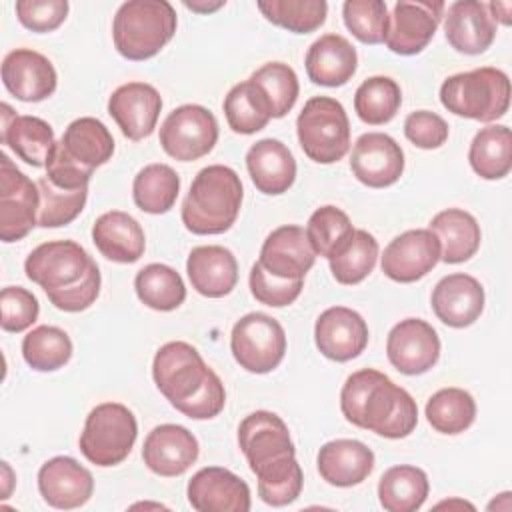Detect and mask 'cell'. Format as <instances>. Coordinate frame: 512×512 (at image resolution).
Here are the masks:
<instances>
[{"label":"cell","mask_w":512,"mask_h":512,"mask_svg":"<svg viewBox=\"0 0 512 512\" xmlns=\"http://www.w3.org/2000/svg\"><path fill=\"white\" fill-rule=\"evenodd\" d=\"M316 466L324 482L350 488L364 482L374 470V452L360 440L338 438L322 444Z\"/></svg>","instance_id":"obj_26"},{"label":"cell","mask_w":512,"mask_h":512,"mask_svg":"<svg viewBox=\"0 0 512 512\" xmlns=\"http://www.w3.org/2000/svg\"><path fill=\"white\" fill-rule=\"evenodd\" d=\"M402 104V92L390 76L366 78L354 94V110L358 118L370 126L390 122Z\"/></svg>","instance_id":"obj_41"},{"label":"cell","mask_w":512,"mask_h":512,"mask_svg":"<svg viewBox=\"0 0 512 512\" xmlns=\"http://www.w3.org/2000/svg\"><path fill=\"white\" fill-rule=\"evenodd\" d=\"M176 24V10L166 0H128L112 20L114 46L128 60H148L172 40Z\"/></svg>","instance_id":"obj_4"},{"label":"cell","mask_w":512,"mask_h":512,"mask_svg":"<svg viewBox=\"0 0 512 512\" xmlns=\"http://www.w3.org/2000/svg\"><path fill=\"white\" fill-rule=\"evenodd\" d=\"M218 142V120L200 104H184L174 108L160 126L162 150L180 162H194Z\"/></svg>","instance_id":"obj_10"},{"label":"cell","mask_w":512,"mask_h":512,"mask_svg":"<svg viewBox=\"0 0 512 512\" xmlns=\"http://www.w3.org/2000/svg\"><path fill=\"white\" fill-rule=\"evenodd\" d=\"M2 82L14 98L42 102L54 94L58 76L44 54L32 48H16L2 60Z\"/></svg>","instance_id":"obj_22"},{"label":"cell","mask_w":512,"mask_h":512,"mask_svg":"<svg viewBox=\"0 0 512 512\" xmlns=\"http://www.w3.org/2000/svg\"><path fill=\"white\" fill-rule=\"evenodd\" d=\"M192 288L206 298L228 296L238 282V262L234 254L218 244L196 246L186 260Z\"/></svg>","instance_id":"obj_27"},{"label":"cell","mask_w":512,"mask_h":512,"mask_svg":"<svg viewBox=\"0 0 512 512\" xmlns=\"http://www.w3.org/2000/svg\"><path fill=\"white\" fill-rule=\"evenodd\" d=\"M98 270L94 258L74 240H50L36 246L26 262L28 280L38 284L46 296L66 292Z\"/></svg>","instance_id":"obj_8"},{"label":"cell","mask_w":512,"mask_h":512,"mask_svg":"<svg viewBox=\"0 0 512 512\" xmlns=\"http://www.w3.org/2000/svg\"><path fill=\"white\" fill-rule=\"evenodd\" d=\"M440 506H462V508H470V510H474V506L472 504H468V502H462V500H446V502H440L436 508H440Z\"/></svg>","instance_id":"obj_58"},{"label":"cell","mask_w":512,"mask_h":512,"mask_svg":"<svg viewBox=\"0 0 512 512\" xmlns=\"http://www.w3.org/2000/svg\"><path fill=\"white\" fill-rule=\"evenodd\" d=\"M404 136L422 150H434L448 140V124L436 112L416 110L404 120Z\"/></svg>","instance_id":"obj_52"},{"label":"cell","mask_w":512,"mask_h":512,"mask_svg":"<svg viewBox=\"0 0 512 512\" xmlns=\"http://www.w3.org/2000/svg\"><path fill=\"white\" fill-rule=\"evenodd\" d=\"M222 106L226 122L236 134H254L272 118L266 96L250 78L234 84L228 90Z\"/></svg>","instance_id":"obj_39"},{"label":"cell","mask_w":512,"mask_h":512,"mask_svg":"<svg viewBox=\"0 0 512 512\" xmlns=\"http://www.w3.org/2000/svg\"><path fill=\"white\" fill-rule=\"evenodd\" d=\"M386 356L406 376L424 374L440 358L438 332L422 318H404L388 332Z\"/></svg>","instance_id":"obj_13"},{"label":"cell","mask_w":512,"mask_h":512,"mask_svg":"<svg viewBox=\"0 0 512 512\" xmlns=\"http://www.w3.org/2000/svg\"><path fill=\"white\" fill-rule=\"evenodd\" d=\"M100 284H102V278H100V270H96L88 280H84L82 284L66 290V292H60V294H50L48 300L54 308L58 310H64V312H82L86 308H90L98 294H100Z\"/></svg>","instance_id":"obj_54"},{"label":"cell","mask_w":512,"mask_h":512,"mask_svg":"<svg viewBox=\"0 0 512 512\" xmlns=\"http://www.w3.org/2000/svg\"><path fill=\"white\" fill-rule=\"evenodd\" d=\"M354 226L344 210L326 204L312 212L306 224V236L316 254L332 258L352 236Z\"/></svg>","instance_id":"obj_45"},{"label":"cell","mask_w":512,"mask_h":512,"mask_svg":"<svg viewBox=\"0 0 512 512\" xmlns=\"http://www.w3.org/2000/svg\"><path fill=\"white\" fill-rule=\"evenodd\" d=\"M0 138L20 160L34 168L46 166L56 140L52 126L38 116H18L8 104H2Z\"/></svg>","instance_id":"obj_28"},{"label":"cell","mask_w":512,"mask_h":512,"mask_svg":"<svg viewBox=\"0 0 512 512\" xmlns=\"http://www.w3.org/2000/svg\"><path fill=\"white\" fill-rule=\"evenodd\" d=\"M346 28L362 44H382L388 32V6L384 0H346L342 6Z\"/></svg>","instance_id":"obj_48"},{"label":"cell","mask_w":512,"mask_h":512,"mask_svg":"<svg viewBox=\"0 0 512 512\" xmlns=\"http://www.w3.org/2000/svg\"><path fill=\"white\" fill-rule=\"evenodd\" d=\"M440 102L456 116L494 122L502 118L510 106L508 74L492 66L452 74L440 86Z\"/></svg>","instance_id":"obj_5"},{"label":"cell","mask_w":512,"mask_h":512,"mask_svg":"<svg viewBox=\"0 0 512 512\" xmlns=\"http://www.w3.org/2000/svg\"><path fill=\"white\" fill-rule=\"evenodd\" d=\"M138 436L132 410L120 402H102L90 410L80 434V452L100 468L116 466L128 458Z\"/></svg>","instance_id":"obj_7"},{"label":"cell","mask_w":512,"mask_h":512,"mask_svg":"<svg viewBox=\"0 0 512 512\" xmlns=\"http://www.w3.org/2000/svg\"><path fill=\"white\" fill-rule=\"evenodd\" d=\"M180 176L168 164L156 162L144 166L132 182V196L136 206L146 214L168 212L178 198Z\"/></svg>","instance_id":"obj_37"},{"label":"cell","mask_w":512,"mask_h":512,"mask_svg":"<svg viewBox=\"0 0 512 512\" xmlns=\"http://www.w3.org/2000/svg\"><path fill=\"white\" fill-rule=\"evenodd\" d=\"M314 342L328 360L348 362L368 346V324L352 308L330 306L316 318Z\"/></svg>","instance_id":"obj_16"},{"label":"cell","mask_w":512,"mask_h":512,"mask_svg":"<svg viewBox=\"0 0 512 512\" xmlns=\"http://www.w3.org/2000/svg\"><path fill=\"white\" fill-rule=\"evenodd\" d=\"M134 290L140 302L158 312L176 310L186 300V286L182 276L160 262H152L138 270Z\"/></svg>","instance_id":"obj_38"},{"label":"cell","mask_w":512,"mask_h":512,"mask_svg":"<svg viewBox=\"0 0 512 512\" xmlns=\"http://www.w3.org/2000/svg\"><path fill=\"white\" fill-rule=\"evenodd\" d=\"M250 80L266 96L272 118H284L294 108L300 84L292 66L284 62H266L256 72H252Z\"/></svg>","instance_id":"obj_46"},{"label":"cell","mask_w":512,"mask_h":512,"mask_svg":"<svg viewBox=\"0 0 512 512\" xmlns=\"http://www.w3.org/2000/svg\"><path fill=\"white\" fill-rule=\"evenodd\" d=\"M306 74L318 86H344L358 68L356 48L340 34H324L306 52Z\"/></svg>","instance_id":"obj_31"},{"label":"cell","mask_w":512,"mask_h":512,"mask_svg":"<svg viewBox=\"0 0 512 512\" xmlns=\"http://www.w3.org/2000/svg\"><path fill=\"white\" fill-rule=\"evenodd\" d=\"M428 230L436 234L440 242V260L446 264L466 262L480 248V224L462 208H446L438 212L430 220Z\"/></svg>","instance_id":"obj_32"},{"label":"cell","mask_w":512,"mask_h":512,"mask_svg":"<svg viewBox=\"0 0 512 512\" xmlns=\"http://www.w3.org/2000/svg\"><path fill=\"white\" fill-rule=\"evenodd\" d=\"M252 472L258 480V496L268 506H288L302 492L304 474L296 460V454L268 460Z\"/></svg>","instance_id":"obj_36"},{"label":"cell","mask_w":512,"mask_h":512,"mask_svg":"<svg viewBox=\"0 0 512 512\" xmlns=\"http://www.w3.org/2000/svg\"><path fill=\"white\" fill-rule=\"evenodd\" d=\"M256 6L268 22L294 34L318 30L328 14L324 0H260Z\"/></svg>","instance_id":"obj_44"},{"label":"cell","mask_w":512,"mask_h":512,"mask_svg":"<svg viewBox=\"0 0 512 512\" xmlns=\"http://www.w3.org/2000/svg\"><path fill=\"white\" fill-rule=\"evenodd\" d=\"M196 436L180 424H160L152 428L142 446L146 468L158 476L172 478L184 474L198 458Z\"/></svg>","instance_id":"obj_21"},{"label":"cell","mask_w":512,"mask_h":512,"mask_svg":"<svg viewBox=\"0 0 512 512\" xmlns=\"http://www.w3.org/2000/svg\"><path fill=\"white\" fill-rule=\"evenodd\" d=\"M40 192L12 160L0 158V238L2 242H18L38 226Z\"/></svg>","instance_id":"obj_11"},{"label":"cell","mask_w":512,"mask_h":512,"mask_svg":"<svg viewBox=\"0 0 512 512\" xmlns=\"http://www.w3.org/2000/svg\"><path fill=\"white\" fill-rule=\"evenodd\" d=\"M440 262V242L428 228L406 230L384 248L382 272L402 284L424 278Z\"/></svg>","instance_id":"obj_14"},{"label":"cell","mask_w":512,"mask_h":512,"mask_svg":"<svg viewBox=\"0 0 512 512\" xmlns=\"http://www.w3.org/2000/svg\"><path fill=\"white\" fill-rule=\"evenodd\" d=\"M260 266L282 280H304L316 262V252L308 242L306 230L284 224L272 230L260 248Z\"/></svg>","instance_id":"obj_20"},{"label":"cell","mask_w":512,"mask_h":512,"mask_svg":"<svg viewBox=\"0 0 512 512\" xmlns=\"http://www.w3.org/2000/svg\"><path fill=\"white\" fill-rule=\"evenodd\" d=\"M2 478H4V492H2V498H8L10 496V486H12V470L8 466V462H2Z\"/></svg>","instance_id":"obj_57"},{"label":"cell","mask_w":512,"mask_h":512,"mask_svg":"<svg viewBox=\"0 0 512 512\" xmlns=\"http://www.w3.org/2000/svg\"><path fill=\"white\" fill-rule=\"evenodd\" d=\"M18 22L32 32H52L68 16L66 0H18L16 2Z\"/></svg>","instance_id":"obj_51"},{"label":"cell","mask_w":512,"mask_h":512,"mask_svg":"<svg viewBox=\"0 0 512 512\" xmlns=\"http://www.w3.org/2000/svg\"><path fill=\"white\" fill-rule=\"evenodd\" d=\"M340 410L350 424L390 440L410 436L418 424L416 400L374 368L356 370L346 378Z\"/></svg>","instance_id":"obj_2"},{"label":"cell","mask_w":512,"mask_h":512,"mask_svg":"<svg viewBox=\"0 0 512 512\" xmlns=\"http://www.w3.org/2000/svg\"><path fill=\"white\" fill-rule=\"evenodd\" d=\"M38 490L44 502L58 510L84 506L94 492V478L88 468L70 456H54L38 470Z\"/></svg>","instance_id":"obj_19"},{"label":"cell","mask_w":512,"mask_h":512,"mask_svg":"<svg viewBox=\"0 0 512 512\" xmlns=\"http://www.w3.org/2000/svg\"><path fill=\"white\" fill-rule=\"evenodd\" d=\"M378 250V240L370 232L354 228L350 240L328 260L332 276L344 286L362 282L374 270Z\"/></svg>","instance_id":"obj_42"},{"label":"cell","mask_w":512,"mask_h":512,"mask_svg":"<svg viewBox=\"0 0 512 512\" xmlns=\"http://www.w3.org/2000/svg\"><path fill=\"white\" fill-rule=\"evenodd\" d=\"M444 34L456 52L476 56L492 46L496 22L488 12L486 2L456 0L444 14Z\"/></svg>","instance_id":"obj_25"},{"label":"cell","mask_w":512,"mask_h":512,"mask_svg":"<svg viewBox=\"0 0 512 512\" xmlns=\"http://www.w3.org/2000/svg\"><path fill=\"white\" fill-rule=\"evenodd\" d=\"M240 176L224 164L202 168L182 202V224L198 236L222 234L232 228L242 206Z\"/></svg>","instance_id":"obj_3"},{"label":"cell","mask_w":512,"mask_h":512,"mask_svg":"<svg viewBox=\"0 0 512 512\" xmlns=\"http://www.w3.org/2000/svg\"><path fill=\"white\" fill-rule=\"evenodd\" d=\"M152 378L160 394L192 420H210L224 410L226 390L220 376L188 342L174 340L160 346L154 354Z\"/></svg>","instance_id":"obj_1"},{"label":"cell","mask_w":512,"mask_h":512,"mask_svg":"<svg viewBox=\"0 0 512 512\" xmlns=\"http://www.w3.org/2000/svg\"><path fill=\"white\" fill-rule=\"evenodd\" d=\"M428 492L426 472L410 464L388 468L378 482V500L386 512H414L426 502Z\"/></svg>","instance_id":"obj_34"},{"label":"cell","mask_w":512,"mask_h":512,"mask_svg":"<svg viewBox=\"0 0 512 512\" xmlns=\"http://www.w3.org/2000/svg\"><path fill=\"white\" fill-rule=\"evenodd\" d=\"M350 170L364 186L386 188L400 180L404 172V152L392 136L366 132L352 148Z\"/></svg>","instance_id":"obj_15"},{"label":"cell","mask_w":512,"mask_h":512,"mask_svg":"<svg viewBox=\"0 0 512 512\" xmlns=\"http://www.w3.org/2000/svg\"><path fill=\"white\" fill-rule=\"evenodd\" d=\"M430 304L440 322L450 328H466L484 310V288L474 276L454 272L434 286Z\"/></svg>","instance_id":"obj_24"},{"label":"cell","mask_w":512,"mask_h":512,"mask_svg":"<svg viewBox=\"0 0 512 512\" xmlns=\"http://www.w3.org/2000/svg\"><path fill=\"white\" fill-rule=\"evenodd\" d=\"M296 132L304 154L318 164H334L350 150V120L344 106L332 96L306 100L296 120Z\"/></svg>","instance_id":"obj_6"},{"label":"cell","mask_w":512,"mask_h":512,"mask_svg":"<svg viewBox=\"0 0 512 512\" xmlns=\"http://www.w3.org/2000/svg\"><path fill=\"white\" fill-rule=\"evenodd\" d=\"M92 242L98 252L118 264H134L146 250V238L140 222L122 210H110L96 218Z\"/></svg>","instance_id":"obj_30"},{"label":"cell","mask_w":512,"mask_h":512,"mask_svg":"<svg viewBox=\"0 0 512 512\" xmlns=\"http://www.w3.org/2000/svg\"><path fill=\"white\" fill-rule=\"evenodd\" d=\"M230 350L246 372L268 374L284 360L286 332L276 318L264 312H250L234 324Z\"/></svg>","instance_id":"obj_9"},{"label":"cell","mask_w":512,"mask_h":512,"mask_svg":"<svg viewBox=\"0 0 512 512\" xmlns=\"http://www.w3.org/2000/svg\"><path fill=\"white\" fill-rule=\"evenodd\" d=\"M426 420L440 434H460L476 418V402L470 392L450 386L434 392L426 402Z\"/></svg>","instance_id":"obj_40"},{"label":"cell","mask_w":512,"mask_h":512,"mask_svg":"<svg viewBox=\"0 0 512 512\" xmlns=\"http://www.w3.org/2000/svg\"><path fill=\"white\" fill-rule=\"evenodd\" d=\"M246 168L258 192L278 196L288 192L296 180V160L286 144L262 138L246 152Z\"/></svg>","instance_id":"obj_29"},{"label":"cell","mask_w":512,"mask_h":512,"mask_svg":"<svg viewBox=\"0 0 512 512\" xmlns=\"http://www.w3.org/2000/svg\"><path fill=\"white\" fill-rule=\"evenodd\" d=\"M226 2H184V6L186 8H190V10H194V12H214V10H218V8H222Z\"/></svg>","instance_id":"obj_56"},{"label":"cell","mask_w":512,"mask_h":512,"mask_svg":"<svg viewBox=\"0 0 512 512\" xmlns=\"http://www.w3.org/2000/svg\"><path fill=\"white\" fill-rule=\"evenodd\" d=\"M468 162L484 180H500L512 168V134L504 124L480 128L470 142Z\"/></svg>","instance_id":"obj_35"},{"label":"cell","mask_w":512,"mask_h":512,"mask_svg":"<svg viewBox=\"0 0 512 512\" xmlns=\"http://www.w3.org/2000/svg\"><path fill=\"white\" fill-rule=\"evenodd\" d=\"M238 446L246 456L250 470L268 460L296 454L286 422L268 410H256L240 422Z\"/></svg>","instance_id":"obj_23"},{"label":"cell","mask_w":512,"mask_h":512,"mask_svg":"<svg viewBox=\"0 0 512 512\" xmlns=\"http://www.w3.org/2000/svg\"><path fill=\"white\" fill-rule=\"evenodd\" d=\"M0 308H2L0 326L6 332H24L38 320V314H40L38 298L22 286L2 288Z\"/></svg>","instance_id":"obj_50"},{"label":"cell","mask_w":512,"mask_h":512,"mask_svg":"<svg viewBox=\"0 0 512 512\" xmlns=\"http://www.w3.org/2000/svg\"><path fill=\"white\" fill-rule=\"evenodd\" d=\"M444 2L440 0H400L388 16L386 46L400 56L422 52L436 34L444 16Z\"/></svg>","instance_id":"obj_12"},{"label":"cell","mask_w":512,"mask_h":512,"mask_svg":"<svg viewBox=\"0 0 512 512\" xmlns=\"http://www.w3.org/2000/svg\"><path fill=\"white\" fill-rule=\"evenodd\" d=\"M188 502L198 512H248V484L222 466L200 468L188 482Z\"/></svg>","instance_id":"obj_17"},{"label":"cell","mask_w":512,"mask_h":512,"mask_svg":"<svg viewBox=\"0 0 512 512\" xmlns=\"http://www.w3.org/2000/svg\"><path fill=\"white\" fill-rule=\"evenodd\" d=\"M40 208H38V226L58 228L70 224L82 210L88 198V188L82 190H62L54 186L46 176L38 182Z\"/></svg>","instance_id":"obj_47"},{"label":"cell","mask_w":512,"mask_h":512,"mask_svg":"<svg viewBox=\"0 0 512 512\" xmlns=\"http://www.w3.org/2000/svg\"><path fill=\"white\" fill-rule=\"evenodd\" d=\"M46 178L62 188V190H82L88 188V182L92 178V172L82 168L76 160H72L60 142H56L48 162H46Z\"/></svg>","instance_id":"obj_53"},{"label":"cell","mask_w":512,"mask_h":512,"mask_svg":"<svg viewBox=\"0 0 512 512\" xmlns=\"http://www.w3.org/2000/svg\"><path fill=\"white\" fill-rule=\"evenodd\" d=\"M22 356L32 370L52 372L72 358V340L58 326H36L22 340Z\"/></svg>","instance_id":"obj_43"},{"label":"cell","mask_w":512,"mask_h":512,"mask_svg":"<svg viewBox=\"0 0 512 512\" xmlns=\"http://www.w3.org/2000/svg\"><path fill=\"white\" fill-rule=\"evenodd\" d=\"M488 12L492 16L494 22H500L504 26H510L512 18H510V12H512V4L510 2H490L488 4Z\"/></svg>","instance_id":"obj_55"},{"label":"cell","mask_w":512,"mask_h":512,"mask_svg":"<svg viewBox=\"0 0 512 512\" xmlns=\"http://www.w3.org/2000/svg\"><path fill=\"white\" fill-rule=\"evenodd\" d=\"M60 144L72 160L90 172L106 164L114 154V138L110 130L104 122L92 116L72 120L66 126Z\"/></svg>","instance_id":"obj_33"},{"label":"cell","mask_w":512,"mask_h":512,"mask_svg":"<svg viewBox=\"0 0 512 512\" xmlns=\"http://www.w3.org/2000/svg\"><path fill=\"white\" fill-rule=\"evenodd\" d=\"M162 110L160 92L148 82H128L118 86L108 98V114L128 140L148 138Z\"/></svg>","instance_id":"obj_18"},{"label":"cell","mask_w":512,"mask_h":512,"mask_svg":"<svg viewBox=\"0 0 512 512\" xmlns=\"http://www.w3.org/2000/svg\"><path fill=\"white\" fill-rule=\"evenodd\" d=\"M248 284H250V292L252 296L266 306L272 308H282L292 304L304 286V280H282L276 278L272 274H268L260 262H254L250 268V276H248Z\"/></svg>","instance_id":"obj_49"}]
</instances>
